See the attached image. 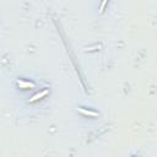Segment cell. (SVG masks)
<instances>
[{"mask_svg":"<svg viewBox=\"0 0 157 157\" xmlns=\"http://www.w3.org/2000/svg\"><path fill=\"white\" fill-rule=\"evenodd\" d=\"M15 88L22 94H25V93L31 94L39 87H38V83L34 80H32L31 77H18L15 81Z\"/></svg>","mask_w":157,"mask_h":157,"instance_id":"obj_1","label":"cell"}]
</instances>
